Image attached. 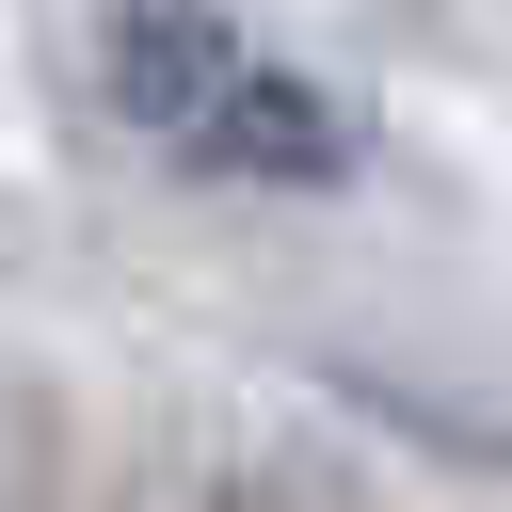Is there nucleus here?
Instances as JSON below:
<instances>
[{
	"label": "nucleus",
	"instance_id": "obj_1",
	"mask_svg": "<svg viewBox=\"0 0 512 512\" xmlns=\"http://www.w3.org/2000/svg\"><path fill=\"white\" fill-rule=\"evenodd\" d=\"M176 160H192V176H240V192H336V176L368 160V112H352L320 64H240Z\"/></svg>",
	"mask_w": 512,
	"mask_h": 512
},
{
	"label": "nucleus",
	"instance_id": "obj_2",
	"mask_svg": "<svg viewBox=\"0 0 512 512\" xmlns=\"http://www.w3.org/2000/svg\"><path fill=\"white\" fill-rule=\"evenodd\" d=\"M240 64H256V32H240L224 0H112V32H96V80H112V112H128L144 144H192Z\"/></svg>",
	"mask_w": 512,
	"mask_h": 512
}]
</instances>
